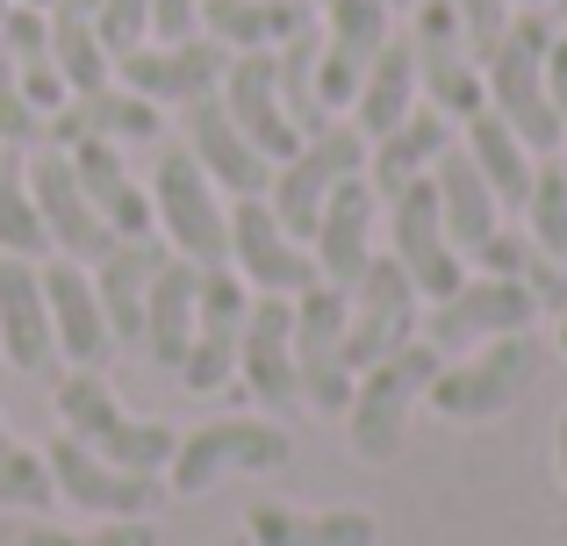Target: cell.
Masks as SVG:
<instances>
[{
  "instance_id": "cell-31",
  "label": "cell",
  "mask_w": 567,
  "mask_h": 546,
  "mask_svg": "<svg viewBox=\"0 0 567 546\" xmlns=\"http://www.w3.org/2000/svg\"><path fill=\"white\" fill-rule=\"evenodd\" d=\"M194 302H202V267L166 253V267L152 280V309H144V346H137L158 374H181V360L194 346Z\"/></svg>"
},
{
  "instance_id": "cell-51",
  "label": "cell",
  "mask_w": 567,
  "mask_h": 546,
  "mask_svg": "<svg viewBox=\"0 0 567 546\" xmlns=\"http://www.w3.org/2000/svg\"><path fill=\"white\" fill-rule=\"evenodd\" d=\"M309 8H323V0H309Z\"/></svg>"
},
{
  "instance_id": "cell-26",
  "label": "cell",
  "mask_w": 567,
  "mask_h": 546,
  "mask_svg": "<svg viewBox=\"0 0 567 546\" xmlns=\"http://www.w3.org/2000/svg\"><path fill=\"white\" fill-rule=\"evenodd\" d=\"M460 144V123H445L431 101H416L410 115H402L388 137L367 144V187L388 202V195H402V187H416V181H431L439 173V158Z\"/></svg>"
},
{
  "instance_id": "cell-17",
  "label": "cell",
  "mask_w": 567,
  "mask_h": 546,
  "mask_svg": "<svg viewBox=\"0 0 567 546\" xmlns=\"http://www.w3.org/2000/svg\"><path fill=\"white\" fill-rule=\"evenodd\" d=\"M317 37H323V109L346 115L360 94L367 65L388 51L395 37V0H323L317 8Z\"/></svg>"
},
{
  "instance_id": "cell-16",
  "label": "cell",
  "mask_w": 567,
  "mask_h": 546,
  "mask_svg": "<svg viewBox=\"0 0 567 546\" xmlns=\"http://www.w3.org/2000/svg\"><path fill=\"white\" fill-rule=\"evenodd\" d=\"M245 317H251V288L230 267H202V302H194V346L181 360V389L187 395H216L237 381V346H245Z\"/></svg>"
},
{
  "instance_id": "cell-38",
  "label": "cell",
  "mask_w": 567,
  "mask_h": 546,
  "mask_svg": "<svg viewBox=\"0 0 567 546\" xmlns=\"http://www.w3.org/2000/svg\"><path fill=\"white\" fill-rule=\"evenodd\" d=\"M51 504H58V490H51L43 453L22 446V439L8 432V410H0V511H29V518H43Z\"/></svg>"
},
{
  "instance_id": "cell-49",
  "label": "cell",
  "mask_w": 567,
  "mask_h": 546,
  "mask_svg": "<svg viewBox=\"0 0 567 546\" xmlns=\"http://www.w3.org/2000/svg\"><path fill=\"white\" fill-rule=\"evenodd\" d=\"M14 8H51V0H14Z\"/></svg>"
},
{
  "instance_id": "cell-13",
  "label": "cell",
  "mask_w": 567,
  "mask_h": 546,
  "mask_svg": "<svg viewBox=\"0 0 567 546\" xmlns=\"http://www.w3.org/2000/svg\"><path fill=\"white\" fill-rule=\"evenodd\" d=\"M43 467H51V490L58 504L86 511V518H152L158 511V475H137V467H115L101 461L94 446H80L72 432H58L51 446H43Z\"/></svg>"
},
{
  "instance_id": "cell-1",
  "label": "cell",
  "mask_w": 567,
  "mask_h": 546,
  "mask_svg": "<svg viewBox=\"0 0 567 546\" xmlns=\"http://www.w3.org/2000/svg\"><path fill=\"white\" fill-rule=\"evenodd\" d=\"M51 410H58V432H72L80 446H94L101 461L137 467V475H166L173 446H181L173 424L123 410V395L109 389L101 367H58L51 374Z\"/></svg>"
},
{
  "instance_id": "cell-8",
  "label": "cell",
  "mask_w": 567,
  "mask_h": 546,
  "mask_svg": "<svg viewBox=\"0 0 567 546\" xmlns=\"http://www.w3.org/2000/svg\"><path fill=\"white\" fill-rule=\"evenodd\" d=\"M402 37H410V51H416V86H424V101L445 123H474V115L488 109V80H482V58H474L467 29H460L453 0H416Z\"/></svg>"
},
{
  "instance_id": "cell-9",
  "label": "cell",
  "mask_w": 567,
  "mask_h": 546,
  "mask_svg": "<svg viewBox=\"0 0 567 546\" xmlns=\"http://www.w3.org/2000/svg\"><path fill=\"white\" fill-rule=\"evenodd\" d=\"M352 173H367V137L346 123V115H338L331 130L302 137V144H295V152L274 166V181H266V202H274V216L309 245V230H317L323 202H331L338 187L352 181Z\"/></svg>"
},
{
  "instance_id": "cell-32",
  "label": "cell",
  "mask_w": 567,
  "mask_h": 546,
  "mask_svg": "<svg viewBox=\"0 0 567 546\" xmlns=\"http://www.w3.org/2000/svg\"><path fill=\"white\" fill-rule=\"evenodd\" d=\"M416 101H424V86H416V51H410V37L395 29V37H388V51L367 65V80H360V94H352L346 123L374 144V137H388V130L416 109Z\"/></svg>"
},
{
  "instance_id": "cell-23",
  "label": "cell",
  "mask_w": 567,
  "mask_h": 546,
  "mask_svg": "<svg viewBox=\"0 0 567 546\" xmlns=\"http://www.w3.org/2000/svg\"><path fill=\"white\" fill-rule=\"evenodd\" d=\"M187 123H181V144L194 152V166L208 173V181L223 187V202H237V195H266V181H274V158L259 152V144L245 137V130L230 123V109H223L216 94L208 101H187Z\"/></svg>"
},
{
  "instance_id": "cell-20",
  "label": "cell",
  "mask_w": 567,
  "mask_h": 546,
  "mask_svg": "<svg viewBox=\"0 0 567 546\" xmlns=\"http://www.w3.org/2000/svg\"><path fill=\"white\" fill-rule=\"evenodd\" d=\"M43 302H51V338H58V367H101L115 360V331L101 309L94 267L86 259H43Z\"/></svg>"
},
{
  "instance_id": "cell-40",
  "label": "cell",
  "mask_w": 567,
  "mask_h": 546,
  "mask_svg": "<svg viewBox=\"0 0 567 546\" xmlns=\"http://www.w3.org/2000/svg\"><path fill=\"white\" fill-rule=\"evenodd\" d=\"M0 144H14V152H37L43 144V115L22 94V72H14L8 51H0Z\"/></svg>"
},
{
  "instance_id": "cell-48",
  "label": "cell",
  "mask_w": 567,
  "mask_h": 546,
  "mask_svg": "<svg viewBox=\"0 0 567 546\" xmlns=\"http://www.w3.org/2000/svg\"><path fill=\"white\" fill-rule=\"evenodd\" d=\"M546 14H554V22H560V37H567V0H546Z\"/></svg>"
},
{
  "instance_id": "cell-42",
  "label": "cell",
  "mask_w": 567,
  "mask_h": 546,
  "mask_svg": "<svg viewBox=\"0 0 567 546\" xmlns=\"http://www.w3.org/2000/svg\"><path fill=\"white\" fill-rule=\"evenodd\" d=\"M453 14H460V29H467V43H474V58H488L503 43V29H511V0H453Z\"/></svg>"
},
{
  "instance_id": "cell-11",
  "label": "cell",
  "mask_w": 567,
  "mask_h": 546,
  "mask_svg": "<svg viewBox=\"0 0 567 546\" xmlns=\"http://www.w3.org/2000/svg\"><path fill=\"white\" fill-rule=\"evenodd\" d=\"M223 267L245 280L251 295H288V302H295L302 288H317V259H309V245L280 224L266 195H237L230 202V253H223Z\"/></svg>"
},
{
  "instance_id": "cell-10",
  "label": "cell",
  "mask_w": 567,
  "mask_h": 546,
  "mask_svg": "<svg viewBox=\"0 0 567 546\" xmlns=\"http://www.w3.org/2000/svg\"><path fill=\"white\" fill-rule=\"evenodd\" d=\"M416 331H424V295L402 274V259L374 253L367 274L346 288V360H352V374L388 360V352H402V346H416Z\"/></svg>"
},
{
  "instance_id": "cell-28",
  "label": "cell",
  "mask_w": 567,
  "mask_h": 546,
  "mask_svg": "<svg viewBox=\"0 0 567 546\" xmlns=\"http://www.w3.org/2000/svg\"><path fill=\"white\" fill-rule=\"evenodd\" d=\"M158 267H166V245L158 238H115L94 259V288H101V309H109L115 346H144V309H152Z\"/></svg>"
},
{
  "instance_id": "cell-12",
  "label": "cell",
  "mask_w": 567,
  "mask_h": 546,
  "mask_svg": "<svg viewBox=\"0 0 567 546\" xmlns=\"http://www.w3.org/2000/svg\"><path fill=\"white\" fill-rule=\"evenodd\" d=\"M295 374H302V403L323 418H346L352 403V360H346V288L317 280L295 295Z\"/></svg>"
},
{
  "instance_id": "cell-30",
  "label": "cell",
  "mask_w": 567,
  "mask_h": 546,
  "mask_svg": "<svg viewBox=\"0 0 567 546\" xmlns=\"http://www.w3.org/2000/svg\"><path fill=\"white\" fill-rule=\"evenodd\" d=\"M431 187H439V216H445V238H453V253H460V259H474V253H482V245L503 230V202H496V187L482 181V166H474L460 144L439 158Z\"/></svg>"
},
{
  "instance_id": "cell-5",
  "label": "cell",
  "mask_w": 567,
  "mask_h": 546,
  "mask_svg": "<svg viewBox=\"0 0 567 546\" xmlns=\"http://www.w3.org/2000/svg\"><path fill=\"white\" fill-rule=\"evenodd\" d=\"M439 367L445 360L424 346V338L402 346V352H388V360H374V367H360L352 403H346V432H352V453H360L367 467H388L402 453V432H410V418L424 410Z\"/></svg>"
},
{
  "instance_id": "cell-24",
  "label": "cell",
  "mask_w": 567,
  "mask_h": 546,
  "mask_svg": "<svg viewBox=\"0 0 567 546\" xmlns=\"http://www.w3.org/2000/svg\"><path fill=\"white\" fill-rule=\"evenodd\" d=\"M0 360L14 374H58V338H51V302H43V267L37 259L0 253Z\"/></svg>"
},
{
  "instance_id": "cell-33",
  "label": "cell",
  "mask_w": 567,
  "mask_h": 546,
  "mask_svg": "<svg viewBox=\"0 0 567 546\" xmlns=\"http://www.w3.org/2000/svg\"><path fill=\"white\" fill-rule=\"evenodd\" d=\"M317 22L309 0H208L202 8V37H216L223 51H280L288 37Z\"/></svg>"
},
{
  "instance_id": "cell-18",
  "label": "cell",
  "mask_w": 567,
  "mask_h": 546,
  "mask_svg": "<svg viewBox=\"0 0 567 546\" xmlns=\"http://www.w3.org/2000/svg\"><path fill=\"white\" fill-rule=\"evenodd\" d=\"M237 389H245L266 418L302 410V374H295V302L288 295H251L245 346H237Z\"/></svg>"
},
{
  "instance_id": "cell-19",
  "label": "cell",
  "mask_w": 567,
  "mask_h": 546,
  "mask_svg": "<svg viewBox=\"0 0 567 546\" xmlns=\"http://www.w3.org/2000/svg\"><path fill=\"white\" fill-rule=\"evenodd\" d=\"M29 195H37V216H43V230H51L58 259H86V267H94V259L115 245L109 224H101V209L86 202L72 158L58 152V144H37V152H29Z\"/></svg>"
},
{
  "instance_id": "cell-41",
  "label": "cell",
  "mask_w": 567,
  "mask_h": 546,
  "mask_svg": "<svg viewBox=\"0 0 567 546\" xmlns=\"http://www.w3.org/2000/svg\"><path fill=\"white\" fill-rule=\"evenodd\" d=\"M94 22H101V43L123 58L130 43L152 37V0H94Z\"/></svg>"
},
{
  "instance_id": "cell-14",
  "label": "cell",
  "mask_w": 567,
  "mask_h": 546,
  "mask_svg": "<svg viewBox=\"0 0 567 546\" xmlns=\"http://www.w3.org/2000/svg\"><path fill=\"white\" fill-rule=\"evenodd\" d=\"M381 230H388V259H402V274L416 280V295H424V302H439V295H453L460 280H467V259H460L453 238H445L439 187H431V181L388 195L381 202Z\"/></svg>"
},
{
  "instance_id": "cell-21",
  "label": "cell",
  "mask_w": 567,
  "mask_h": 546,
  "mask_svg": "<svg viewBox=\"0 0 567 546\" xmlns=\"http://www.w3.org/2000/svg\"><path fill=\"white\" fill-rule=\"evenodd\" d=\"M158 130H166V109L130 94L123 80H109V86H94V94H72L65 109L43 123V144H58V152H72V144H115V152H130V144H166Z\"/></svg>"
},
{
  "instance_id": "cell-15",
  "label": "cell",
  "mask_w": 567,
  "mask_h": 546,
  "mask_svg": "<svg viewBox=\"0 0 567 546\" xmlns=\"http://www.w3.org/2000/svg\"><path fill=\"white\" fill-rule=\"evenodd\" d=\"M223 72H230V51H223L216 37H144L130 43L123 58H115V80L130 86V94L158 101V109H187V101H208L223 86Z\"/></svg>"
},
{
  "instance_id": "cell-37",
  "label": "cell",
  "mask_w": 567,
  "mask_h": 546,
  "mask_svg": "<svg viewBox=\"0 0 567 546\" xmlns=\"http://www.w3.org/2000/svg\"><path fill=\"white\" fill-rule=\"evenodd\" d=\"M525 238H532V253H546V259H560V267H567V152H546L539 173H532Z\"/></svg>"
},
{
  "instance_id": "cell-44",
  "label": "cell",
  "mask_w": 567,
  "mask_h": 546,
  "mask_svg": "<svg viewBox=\"0 0 567 546\" xmlns=\"http://www.w3.org/2000/svg\"><path fill=\"white\" fill-rule=\"evenodd\" d=\"M525 288H532V302H539V317H567V267H560V259L532 253Z\"/></svg>"
},
{
  "instance_id": "cell-7",
  "label": "cell",
  "mask_w": 567,
  "mask_h": 546,
  "mask_svg": "<svg viewBox=\"0 0 567 546\" xmlns=\"http://www.w3.org/2000/svg\"><path fill=\"white\" fill-rule=\"evenodd\" d=\"M532 323H539V302H532L525 280L467 267V280H460L453 295L424 302V331L416 338H424L439 360H453V352H474V346H488V338H517V331H532Z\"/></svg>"
},
{
  "instance_id": "cell-50",
  "label": "cell",
  "mask_w": 567,
  "mask_h": 546,
  "mask_svg": "<svg viewBox=\"0 0 567 546\" xmlns=\"http://www.w3.org/2000/svg\"><path fill=\"white\" fill-rule=\"evenodd\" d=\"M511 8H546V0H511Z\"/></svg>"
},
{
  "instance_id": "cell-52",
  "label": "cell",
  "mask_w": 567,
  "mask_h": 546,
  "mask_svg": "<svg viewBox=\"0 0 567 546\" xmlns=\"http://www.w3.org/2000/svg\"><path fill=\"white\" fill-rule=\"evenodd\" d=\"M395 8H402V0H395Z\"/></svg>"
},
{
  "instance_id": "cell-39",
  "label": "cell",
  "mask_w": 567,
  "mask_h": 546,
  "mask_svg": "<svg viewBox=\"0 0 567 546\" xmlns=\"http://www.w3.org/2000/svg\"><path fill=\"white\" fill-rule=\"evenodd\" d=\"M14 546H158L152 518H94V533H65V525H29Z\"/></svg>"
},
{
  "instance_id": "cell-34",
  "label": "cell",
  "mask_w": 567,
  "mask_h": 546,
  "mask_svg": "<svg viewBox=\"0 0 567 546\" xmlns=\"http://www.w3.org/2000/svg\"><path fill=\"white\" fill-rule=\"evenodd\" d=\"M460 152L482 166V181L496 187V202H503V216L511 209H525V195H532V173H539V158L546 152H532L525 137H517L511 123H503L496 109H482L474 123H460Z\"/></svg>"
},
{
  "instance_id": "cell-4",
  "label": "cell",
  "mask_w": 567,
  "mask_h": 546,
  "mask_svg": "<svg viewBox=\"0 0 567 546\" xmlns=\"http://www.w3.org/2000/svg\"><path fill=\"white\" fill-rule=\"evenodd\" d=\"M539 338L517 331V338H488L474 352H453V360L431 374L424 410H439L445 424H496L503 410H517L539 381Z\"/></svg>"
},
{
  "instance_id": "cell-2",
  "label": "cell",
  "mask_w": 567,
  "mask_h": 546,
  "mask_svg": "<svg viewBox=\"0 0 567 546\" xmlns=\"http://www.w3.org/2000/svg\"><path fill=\"white\" fill-rule=\"evenodd\" d=\"M560 22L546 8H517L503 43L482 58L488 80V109L532 144V152H560V123H554V94H546V58H554Z\"/></svg>"
},
{
  "instance_id": "cell-6",
  "label": "cell",
  "mask_w": 567,
  "mask_h": 546,
  "mask_svg": "<svg viewBox=\"0 0 567 546\" xmlns=\"http://www.w3.org/2000/svg\"><path fill=\"white\" fill-rule=\"evenodd\" d=\"M295 461V439L280 432V418H208L181 432L166 461V490L173 496H208L216 482L237 475H274V467Z\"/></svg>"
},
{
  "instance_id": "cell-22",
  "label": "cell",
  "mask_w": 567,
  "mask_h": 546,
  "mask_svg": "<svg viewBox=\"0 0 567 546\" xmlns=\"http://www.w3.org/2000/svg\"><path fill=\"white\" fill-rule=\"evenodd\" d=\"M374 253H381V195L367 187V173H352V181L323 202L317 230H309V259H317V280L352 288Z\"/></svg>"
},
{
  "instance_id": "cell-29",
  "label": "cell",
  "mask_w": 567,
  "mask_h": 546,
  "mask_svg": "<svg viewBox=\"0 0 567 546\" xmlns=\"http://www.w3.org/2000/svg\"><path fill=\"white\" fill-rule=\"evenodd\" d=\"M72 173H80L86 202L101 209V224H109V238H158L152 230V187L130 173V152H115V144H72Z\"/></svg>"
},
{
  "instance_id": "cell-46",
  "label": "cell",
  "mask_w": 567,
  "mask_h": 546,
  "mask_svg": "<svg viewBox=\"0 0 567 546\" xmlns=\"http://www.w3.org/2000/svg\"><path fill=\"white\" fill-rule=\"evenodd\" d=\"M546 94H554V123H560V152H567V37H554V58H546Z\"/></svg>"
},
{
  "instance_id": "cell-47",
  "label": "cell",
  "mask_w": 567,
  "mask_h": 546,
  "mask_svg": "<svg viewBox=\"0 0 567 546\" xmlns=\"http://www.w3.org/2000/svg\"><path fill=\"white\" fill-rule=\"evenodd\" d=\"M554 475H560V490H567V410H560V424H554Z\"/></svg>"
},
{
  "instance_id": "cell-3",
  "label": "cell",
  "mask_w": 567,
  "mask_h": 546,
  "mask_svg": "<svg viewBox=\"0 0 567 546\" xmlns=\"http://www.w3.org/2000/svg\"><path fill=\"white\" fill-rule=\"evenodd\" d=\"M144 187H152L158 245H166L173 259H194V267H223V253H230V202H223V187L194 166L187 144H152Z\"/></svg>"
},
{
  "instance_id": "cell-45",
  "label": "cell",
  "mask_w": 567,
  "mask_h": 546,
  "mask_svg": "<svg viewBox=\"0 0 567 546\" xmlns=\"http://www.w3.org/2000/svg\"><path fill=\"white\" fill-rule=\"evenodd\" d=\"M202 8L208 0H152V37H202Z\"/></svg>"
},
{
  "instance_id": "cell-27",
  "label": "cell",
  "mask_w": 567,
  "mask_h": 546,
  "mask_svg": "<svg viewBox=\"0 0 567 546\" xmlns=\"http://www.w3.org/2000/svg\"><path fill=\"white\" fill-rule=\"evenodd\" d=\"M245 539L251 546H381V518L360 504L338 511H295V504H245Z\"/></svg>"
},
{
  "instance_id": "cell-36",
  "label": "cell",
  "mask_w": 567,
  "mask_h": 546,
  "mask_svg": "<svg viewBox=\"0 0 567 546\" xmlns=\"http://www.w3.org/2000/svg\"><path fill=\"white\" fill-rule=\"evenodd\" d=\"M0 253L8 259L51 253V230L37 216V195H29V152H14V144H0Z\"/></svg>"
},
{
  "instance_id": "cell-35",
  "label": "cell",
  "mask_w": 567,
  "mask_h": 546,
  "mask_svg": "<svg viewBox=\"0 0 567 546\" xmlns=\"http://www.w3.org/2000/svg\"><path fill=\"white\" fill-rule=\"evenodd\" d=\"M43 29H51V65L72 94H94V86L115 80V51L101 43L94 0H51V8H43Z\"/></svg>"
},
{
  "instance_id": "cell-25",
  "label": "cell",
  "mask_w": 567,
  "mask_h": 546,
  "mask_svg": "<svg viewBox=\"0 0 567 546\" xmlns=\"http://www.w3.org/2000/svg\"><path fill=\"white\" fill-rule=\"evenodd\" d=\"M216 101L230 109V123L245 130V137L259 144L274 166L295 152V144H302V130H295L288 101H280V80H274V51H237L230 72H223V86H216Z\"/></svg>"
},
{
  "instance_id": "cell-43",
  "label": "cell",
  "mask_w": 567,
  "mask_h": 546,
  "mask_svg": "<svg viewBox=\"0 0 567 546\" xmlns=\"http://www.w3.org/2000/svg\"><path fill=\"white\" fill-rule=\"evenodd\" d=\"M467 267H474V274H511V280H525V267H532V238H525V230H511V224H503L496 238H488L482 253L467 259Z\"/></svg>"
}]
</instances>
